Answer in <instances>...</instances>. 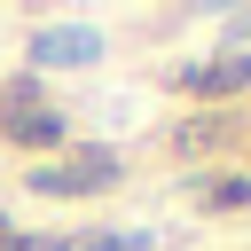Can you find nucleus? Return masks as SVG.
I'll use <instances>...</instances> for the list:
<instances>
[{
	"label": "nucleus",
	"instance_id": "f257e3e1",
	"mask_svg": "<svg viewBox=\"0 0 251 251\" xmlns=\"http://www.w3.org/2000/svg\"><path fill=\"white\" fill-rule=\"evenodd\" d=\"M0 133H8V141H24V149H55V141H63V110H55V102H39V86H31V78H16V86L0 94Z\"/></svg>",
	"mask_w": 251,
	"mask_h": 251
},
{
	"label": "nucleus",
	"instance_id": "f03ea898",
	"mask_svg": "<svg viewBox=\"0 0 251 251\" xmlns=\"http://www.w3.org/2000/svg\"><path fill=\"white\" fill-rule=\"evenodd\" d=\"M31 188L39 196H94V188H118V157L110 149H78L63 165H31Z\"/></svg>",
	"mask_w": 251,
	"mask_h": 251
},
{
	"label": "nucleus",
	"instance_id": "7ed1b4c3",
	"mask_svg": "<svg viewBox=\"0 0 251 251\" xmlns=\"http://www.w3.org/2000/svg\"><path fill=\"white\" fill-rule=\"evenodd\" d=\"M94 55H102L94 31H39L31 39V63H94Z\"/></svg>",
	"mask_w": 251,
	"mask_h": 251
},
{
	"label": "nucleus",
	"instance_id": "20e7f679",
	"mask_svg": "<svg viewBox=\"0 0 251 251\" xmlns=\"http://www.w3.org/2000/svg\"><path fill=\"white\" fill-rule=\"evenodd\" d=\"M243 86H251V55H227V63L188 71V94H243Z\"/></svg>",
	"mask_w": 251,
	"mask_h": 251
},
{
	"label": "nucleus",
	"instance_id": "39448f33",
	"mask_svg": "<svg viewBox=\"0 0 251 251\" xmlns=\"http://www.w3.org/2000/svg\"><path fill=\"white\" fill-rule=\"evenodd\" d=\"M204 204H212V212H251V180H235V173H227V180H212V188H204Z\"/></svg>",
	"mask_w": 251,
	"mask_h": 251
},
{
	"label": "nucleus",
	"instance_id": "423d86ee",
	"mask_svg": "<svg viewBox=\"0 0 251 251\" xmlns=\"http://www.w3.org/2000/svg\"><path fill=\"white\" fill-rule=\"evenodd\" d=\"M0 251H47V243H31V235H0Z\"/></svg>",
	"mask_w": 251,
	"mask_h": 251
}]
</instances>
